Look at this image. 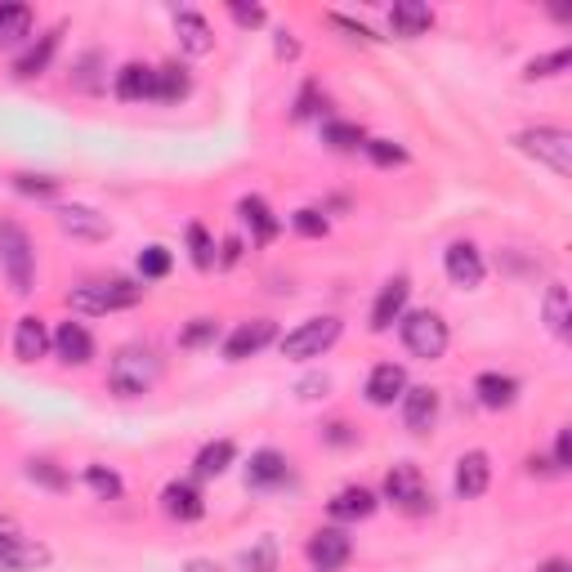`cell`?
I'll return each mask as SVG.
<instances>
[{
  "label": "cell",
  "mask_w": 572,
  "mask_h": 572,
  "mask_svg": "<svg viewBox=\"0 0 572 572\" xmlns=\"http://www.w3.org/2000/svg\"><path fill=\"white\" fill-rule=\"evenodd\" d=\"M233 461H237L233 438H215V443H206L202 452H197L193 470H197V479H219V474H224Z\"/></svg>",
  "instance_id": "obj_28"
},
{
  "label": "cell",
  "mask_w": 572,
  "mask_h": 572,
  "mask_svg": "<svg viewBox=\"0 0 572 572\" xmlns=\"http://www.w3.org/2000/svg\"><path fill=\"white\" fill-rule=\"evenodd\" d=\"M568 286L564 282H550L546 286V327L555 336H568Z\"/></svg>",
  "instance_id": "obj_32"
},
{
  "label": "cell",
  "mask_w": 572,
  "mask_h": 572,
  "mask_svg": "<svg viewBox=\"0 0 572 572\" xmlns=\"http://www.w3.org/2000/svg\"><path fill=\"white\" fill-rule=\"evenodd\" d=\"M407 394V371L398 367V362H380V367H371L367 376V403L371 407H394V398Z\"/></svg>",
  "instance_id": "obj_17"
},
{
  "label": "cell",
  "mask_w": 572,
  "mask_h": 572,
  "mask_svg": "<svg viewBox=\"0 0 572 572\" xmlns=\"http://www.w3.org/2000/svg\"><path fill=\"white\" fill-rule=\"evenodd\" d=\"M184 572H219L215 564H206V559H193V564H188Z\"/></svg>",
  "instance_id": "obj_53"
},
{
  "label": "cell",
  "mask_w": 572,
  "mask_h": 572,
  "mask_svg": "<svg viewBox=\"0 0 572 572\" xmlns=\"http://www.w3.org/2000/svg\"><path fill=\"white\" fill-rule=\"evenodd\" d=\"M514 143H519L528 157L546 161V166L555 170L559 179L572 175V135H568V130H559V126H537V130H523V135L514 139Z\"/></svg>",
  "instance_id": "obj_6"
},
{
  "label": "cell",
  "mask_w": 572,
  "mask_h": 572,
  "mask_svg": "<svg viewBox=\"0 0 572 572\" xmlns=\"http://www.w3.org/2000/svg\"><path fill=\"white\" fill-rule=\"evenodd\" d=\"M242 568L246 572H278V541L273 537H260L251 550L242 555Z\"/></svg>",
  "instance_id": "obj_34"
},
{
  "label": "cell",
  "mask_w": 572,
  "mask_h": 572,
  "mask_svg": "<svg viewBox=\"0 0 572 572\" xmlns=\"http://www.w3.org/2000/svg\"><path fill=\"white\" fill-rule=\"evenodd\" d=\"M474 394H479L483 407L501 412V407H510L514 398H519V380H514V376H501V371H483V376L474 380Z\"/></svg>",
  "instance_id": "obj_26"
},
{
  "label": "cell",
  "mask_w": 572,
  "mask_h": 572,
  "mask_svg": "<svg viewBox=\"0 0 572 572\" xmlns=\"http://www.w3.org/2000/svg\"><path fill=\"white\" fill-rule=\"evenodd\" d=\"M403 345H407V354L412 358H421V362H434V358H443L447 354V322L438 318L434 309H416V313H403Z\"/></svg>",
  "instance_id": "obj_4"
},
{
  "label": "cell",
  "mask_w": 572,
  "mask_h": 572,
  "mask_svg": "<svg viewBox=\"0 0 572 572\" xmlns=\"http://www.w3.org/2000/svg\"><path fill=\"white\" fill-rule=\"evenodd\" d=\"M568 465H572V434H568V429H559V438H555V474L568 470Z\"/></svg>",
  "instance_id": "obj_46"
},
{
  "label": "cell",
  "mask_w": 572,
  "mask_h": 572,
  "mask_svg": "<svg viewBox=\"0 0 572 572\" xmlns=\"http://www.w3.org/2000/svg\"><path fill=\"white\" fill-rule=\"evenodd\" d=\"M175 36H179V45H184L188 54H197V59L215 50L211 23H206L202 14H193V9H179V14H175Z\"/></svg>",
  "instance_id": "obj_22"
},
{
  "label": "cell",
  "mask_w": 572,
  "mask_h": 572,
  "mask_svg": "<svg viewBox=\"0 0 572 572\" xmlns=\"http://www.w3.org/2000/svg\"><path fill=\"white\" fill-rule=\"evenodd\" d=\"M188 90H193V81H188V72L179 68V63L157 68V90H152L157 103H179V99H188Z\"/></svg>",
  "instance_id": "obj_30"
},
{
  "label": "cell",
  "mask_w": 572,
  "mask_h": 572,
  "mask_svg": "<svg viewBox=\"0 0 572 572\" xmlns=\"http://www.w3.org/2000/svg\"><path fill=\"white\" fill-rule=\"evenodd\" d=\"M237 215H242V224L251 228V237L255 242H273V237L282 233V219L269 211V202H264V197H242V202H237Z\"/></svg>",
  "instance_id": "obj_23"
},
{
  "label": "cell",
  "mask_w": 572,
  "mask_h": 572,
  "mask_svg": "<svg viewBox=\"0 0 572 572\" xmlns=\"http://www.w3.org/2000/svg\"><path fill=\"white\" fill-rule=\"evenodd\" d=\"M50 349L59 354L63 367H85L94 358V336L81 327V322H59V331L50 336Z\"/></svg>",
  "instance_id": "obj_12"
},
{
  "label": "cell",
  "mask_w": 572,
  "mask_h": 572,
  "mask_svg": "<svg viewBox=\"0 0 572 572\" xmlns=\"http://www.w3.org/2000/svg\"><path fill=\"white\" fill-rule=\"evenodd\" d=\"M161 510H166L175 523H197L206 514V501L193 483L175 479V483H166V492H161Z\"/></svg>",
  "instance_id": "obj_18"
},
{
  "label": "cell",
  "mask_w": 572,
  "mask_h": 572,
  "mask_svg": "<svg viewBox=\"0 0 572 572\" xmlns=\"http://www.w3.org/2000/svg\"><path fill=\"white\" fill-rule=\"evenodd\" d=\"M273 340H278V327H273L269 318H251V322H242V327L224 340V358L228 362H246V358L264 354Z\"/></svg>",
  "instance_id": "obj_9"
},
{
  "label": "cell",
  "mask_w": 572,
  "mask_h": 572,
  "mask_svg": "<svg viewBox=\"0 0 572 572\" xmlns=\"http://www.w3.org/2000/svg\"><path fill=\"white\" fill-rule=\"evenodd\" d=\"M322 143L336 152H354L367 143V135H362V126H354V121H327V126H322Z\"/></svg>",
  "instance_id": "obj_33"
},
{
  "label": "cell",
  "mask_w": 572,
  "mask_h": 572,
  "mask_svg": "<svg viewBox=\"0 0 572 572\" xmlns=\"http://www.w3.org/2000/svg\"><path fill=\"white\" fill-rule=\"evenodd\" d=\"M304 555H309V564L318 572H340L349 559H354V541H349L340 528H322V532H313L309 537Z\"/></svg>",
  "instance_id": "obj_8"
},
{
  "label": "cell",
  "mask_w": 572,
  "mask_h": 572,
  "mask_svg": "<svg viewBox=\"0 0 572 572\" xmlns=\"http://www.w3.org/2000/svg\"><path fill=\"white\" fill-rule=\"evenodd\" d=\"M27 479L41 483V488H50V492H63V488H68V474H63L54 461H27Z\"/></svg>",
  "instance_id": "obj_38"
},
{
  "label": "cell",
  "mask_w": 572,
  "mask_h": 572,
  "mask_svg": "<svg viewBox=\"0 0 572 572\" xmlns=\"http://www.w3.org/2000/svg\"><path fill=\"white\" fill-rule=\"evenodd\" d=\"M237 260H242V237H224V251H219V264H224V269H233Z\"/></svg>",
  "instance_id": "obj_47"
},
{
  "label": "cell",
  "mask_w": 572,
  "mask_h": 572,
  "mask_svg": "<svg viewBox=\"0 0 572 572\" xmlns=\"http://www.w3.org/2000/svg\"><path fill=\"white\" fill-rule=\"evenodd\" d=\"M228 14H233L242 27H264V9L260 5H242V0H233V5H228Z\"/></svg>",
  "instance_id": "obj_44"
},
{
  "label": "cell",
  "mask_w": 572,
  "mask_h": 572,
  "mask_svg": "<svg viewBox=\"0 0 572 572\" xmlns=\"http://www.w3.org/2000/svg\"><path fill=\"white\" fill-rule=\"evenodd\" d=\"M161 385V358L148 345H121L108 362V389L117 398H143Z\"/></svg>",
  "instance_id": "obj_1"
},
{
  "label": "cell",
  "mask_w": 572,
  "mask_h": 572,
  "mask_svg": "<svg viewBox=\"0 0 572 572\" xmlns=\"http://www.w3.org/2000/svg\"><path fill=\"white\" fill-rule=\"evenodd\" d=\"M54 219H59V228L68 237H81V242H103V237L112 233V224L103 219L99 211H90V206H59L54 211Z\"/></svg>",
  "instance_id": "obj_15"
},
{
  "label": "cell",
  "mask_w": 572,
  "mask_h": 572,
  "mask_svg": "<svg viewBox=\"0 0 572 572\" xmlns=\"http://www.w3.org/2000/svg\"><path fill=\"white\" fill-rule=\"evenodd\" d=\"M331 519H340V523H358V519H367L371 510H376V492H367V488H345V492H336L331 497Z\"/></svg>",
  "instance_id": "obj_27"
},
{
  "label": "cell",
  "mask_w": 572,
  "mask_h": 572,
  "mask_svg": "<svg viewBox=\"0 0 572 572\" xmlns=\"http://www.w3.org/2000/svg\"><path fill=\"white\" fill-rule=\"evenodd\" d=\"M139 273H143V278H152V282L166 278V273H170V251H166V246H148V251L139 255Z\"/></svg>",
  "instance_id": "obj_41"
},
{
  "label": "cell",
  "mask_w": 572,
  "mask_h": 572,
  "mask_svg": "<svg viewBox=\"0 0 572 572\" xmlns=\"http://www.w3.org/2000/svg\"><path fill=\"white\" fill-rule=\"evenodd\" d=\"M45 354H50V331H45V322L36 318V313L18 318V327H14V358L18 362H41Z\"/></svg>",
  "instance_id": "obj_19"
},
{
  "label": "cell",
  "mask_w": 572,
  "mask_h": 572,
  "mask_svg": "<svg viewBox=\"0 0 572 572\" xmlns=\"http://www.w3.org/2000/svg\"><path fill=\"white\" fill-rule=\"evenodd\" d=\"M59 36H63V27H54V32H45L27 54H18V63H14L18 81H32V76L50 72V59H54V50H59Z\"/></svg>",
  "instance_id": "obj_25"
},
{
  "label": "cell",
  "mask_w": 572,
  "mask_h": 572,
  "mask_svg": "<svg viewBox=\"0 0 572 572\" xmlns=\"http://www.w3.org/2000/svg\"><path fill=\"white\" fill-rule=\"evenodd\" d=\"M291 228H295V233H300V237H327V215H322V211H313V206H304V211H295L291 215Z\"/></svg>",
  "instance_id": "obj_40"
},
{
  "label": "cell",
  "mask_w": 572,
  "mask_h": 572,
  "mask_svg": "<svg viewBox=\"0 0 572 572\" xmlns=\"http://www.w3.org/2000/svg\"><path fill=\"white\" fill-rule=\"evenodd\" d=\"M362 148H367V157L376 161V166H403V161H407V152L398 148L394 139H367Z\"/></svg>",
  "instance_id": "obj_39"
},
{
  "label": "cell",
  "mask_w": 572,
  "mask_h": 572,
  "mask_svg": "<svg viewBox=\"0 0 572 572\" xmlns=\"http://www.w3.org/2000/svg\"><path fill=\"white\" fill-rule=\"evenodd\" d=\"M27 36H32V9L0 0V45H18Z\"/></svg>",
  "instance_id": "obj_29"
},
{
  "label": "cell",
  "mask_w": 572,
  "mask_h": 572,
  "mask_svg": "<svg viewBox=\"0 0 572 572\" xmlns=\"http://www.w3.org/2000/svg\"><path fill=\"white\" fill-rule=\"evenodd\" d=\"M340 318H309V322H300L295 331H286V336L278 340V349H282V358H295V362H304V358H322L331 345L340 340Z\"/></svg>",
  "instance_id": "obj_5"
},
{
  "label": "cell",
  "mask_w": 572,
  "mask_h": 572,
  "mask_svg": "<svg viewBox=\"0 0 572 572\" xmlns=\"http://www.w3.org/2000/svg\"><path fill=\"white\" fill-rule=\"evenodd\" d=\"M99 63H103L99 50H90L81 63H76V85H81V90H99V81H94V68H99Z\"/></svg>",
  "instance_id": "obj_43"
},
{
  "label": "cell",
  "mask_w": 572,
  "mask_h": 572,
  "mask_svg": "<svg viewBox=\"0 0 572 572\" xmlns=\"http://www.w3.org/2000/svg\"><path fill=\"white\" fill-rule=\"evenodd\" d=\"M443 264H447V278L456 286H465V291H474V286L483 282V273H488V264H483V255L474 242H452L443 255Z\"/></svg>",
  "instance_id": "obj_14"
},
{
  "label": "cell",
  "mask_w": 572,
  "mask_h": 572,
  "mask_svg": "<svg viewBox=\"0 0 572 572\" xmlns=\"http://www.w3.org/2000/svg\"><path fill=\"white\" fill-rule=\"evenodd\" d=\"M14 188H18V193L45 197V193H54V188H59V179H50V175H14Z\"/></svg>",
  "instance_id": "obj_42"
},
{
  "label": "cell",
  "mask_w": 572,
  "mask_h": 572,
  "mask_svg": "<svg viewBox=\"0 0 572 572\" xmlns=\"http://www.w3.org/2000/svg\"><path fill=\"white\" fill-rule=\"evenodd\" d=\"M572 63V50H555V54H541V59H532L528 68H523V76L528 81H546V76H559Z\"/></svg>",
  "instance_id": "obj_36"
},
{
  "label": "cell",
  "mask_w": 572,
  "mask_h": 572,
  "mask_svg": "<svg viewBox=\"0 0 572 572\" xmlns=\"http://www.w3.org/2000/svg\"><path fill=\"white\" fill-rule=\"evenodd\" d=\"M331 23H336V27H340V32L358 36V41H376V36H371V32H367V27H362V23H349V18H345V14H331Z\"/></svg>",
  "instance_id": "obj_49"
},
{
  "label": "cell",
  "mask_w": 572,
  "mask_h": 572,
  "mask_svg": "<svg viewBox=\"0 0 572 572\" xmlns=\"http://www.w3.org/2000/svg\"><path fill=\"white\" fill-rule=\"evenodd\" d=\"M188 255H193L197 269H215V242L202 224H188Z\"/></svg>",
  "instance_id": "obj_35"
},
{
  "label": "cell",
  "mask_w": 572,
  "mask_h": 572,
  "mask_svg": "<svg viewBox=\"0 0 572 572\" xmlns=\"http://www.w3.org/2000/svg\"><path fill=\"white\" fill-rule=\"evenodd\" d=\"M50 564V546L32 537H0V572H36Z\"/></svg>",
  "instance_id": "obj_10"
},
{
  "label": "cell",
  "mask_w": 572,
  "mask_h": 572,
  "mask_svg": "<svg viewBox=\"0 0 572 572\" xmlns=\"http://www.w3.org/2000/svg\"><path fill=\"white\" fill-rule=\"evenodd\" d=\"M0 269H5L14 295L32 291V282H36V251H32L27 228L14 224V219H0Z\"/></svg>",
  "instance_id": "obj_2"
},
{
  "label": "cell",
  "mask_w": 572,
  "mask_h": 572,
  "mask_svg": "<svg viewBox=\"0 0 572 572\" xmlns=\"http://www.w3.org/2000/svg\"><path fill=\"white\" fill-rule=\"evenodd\" d=\"M488 483H492V465H488V456H483V452H465L461 461H456L452 488H456V497H461V501L483 497V492H488Z\"/></svg>",
  "instance_id": "obj_16"
},
{
  "label": "cell",
  "mask_w": 572,
  "mask_h": 572,
  "mask_svg": "<svg viewBox=\"0 0 572 572\" xmlns=\"http://www.w3.org/2000/svg\"><path fill=\"white\" fill-rule=\"evenodd\" d=\"M143 300V286L135 282H85L76 286V291H68V304L76 313H90V318H103V313H117V309H135V304Z\"/></svg>",
  "instance_id": "obj_3"
},
{
  "label": "cell",
  "mask_w": 572,
  "mask_h": 572,
  "mask_svg": "<svg viewBox=\"0 0 572 572\" xmlns=\"http://www.w3.org/2000/svg\"><path fill=\"white\" fill-rule=\"evenodd\" d=\"M215 336H219L215 318H193L184 331H179V345H184V349H202V345H215Z\"/></svg>",
  "instance_id": "obj_37"
},
{
  "label": "cell",
  "mask_w": 572,
  "mask_h": 572,
  "mask_svg": "<svg viewBox=\"0 0 572 572\" xmlns=\"http://www.w3.org/2000/svg\"><path fill=\"white\" fill-rule=\"evenodd\" d=\"M541 572H572L568 559H550V564H541Z\"/></svg>",
  "instance_id": "obj_52"
},
{
  "label": "cell",
  "mask_w": 572,
  "mask_h": 572,
  "mask_svg": "<svg viewBox=\"0 0 572 572\" xmlns=\"http://www.w3.org/2000/svg\"><path fill=\"white\" fill-rule=\"evenodd\" d=\"M385 497L394 501L403 514H429V510H434V497H429L421 470H416V465H407V461L394 465V470L385 474Z\"/></svg>",
  "instance_id": "obj_7"
},
{
  "label": "cell",
  "mask_w": 572,
  "mask_h": 572,
  "mask_svg": "<svg viewBox=\"0 0 572 572\" xmlns=\"http://www.w3.org/2000/svg\"><path fill=\"white\" fill-rule=\"evenodd\" d=\"M438 412H443V398H438V389L429 385H407L403 394V425L412 429V434H429V429L438 425Z\"/></svg>",
  "instance_id": "obj_11"
},
{
  "label": "cell",
  "mask_w": 572,
  "mask_h": 572,
  "mask_svg": "<svg viewBox=\"0 0 572 572\" xmlns=\"http://www.w3.org/2000/svg\"><path fill=\"white\" fill-rule=\"evenodd\" d=\"M407 295H412V282H407L403 273L380 286L376 304H371V331H389V327H394V322L407 313Z\"/></svg>",
  "instance_id": "obj_13"
},
{
  "label": "cell",
  "mask_w": 572,
  "mask_h": 572,
  "mask_svg": "<svg viewBox=\"0 0 572 572\" xmlns=\"http://www.w3.org/2000/svg\"><path fill=\"white\" fill-rule=\"evenodd\" d=\"M327 438H331V443H340V447H345V443H354V434H349V425H345V421L327 425Z\"/></svg>",
  "instance_id": "obj_50"
},
{
  "label": "cell",
  "mask_w": 572,
  "mask_h": 572,
  "mask_svg": "<svg viewBox=\"0 0 572 572\" xmlns=\"http://www.w3.org/2000/svg\"><path fill=\"white\" fill-rule=\"evenodd\" d=\"M278 54H282V59H295V54H300V45H295L291 36L282 32V36H278Z\"/></svg>",
  "instance_id": "obj_51"
},
{
  "label": "cell",
  "mask_w": 572,
  "mask_h": 572,
  "mask_svg": "<svg viewBox=\"0 0 572 572\" xmlns=\"http://www.w3.org/2000/svg\"><path fill=\"white\" fill-rule=\"evenodd\" d=\"M112 90H117V99H126V103L152 99V90H157V68H143V63H126V68L117 72V81H112Z\"/></svg>",
  "instance_id": "obj_24"
},
{
  "label": "cell",
  "mask_w": 572,
  "mask_h": 572,
  "mask_svg": "<svg viewBox=\"0 0 572 572\" xmlns=\"http://www.w3.org/2000/svg\"><path fill=\"white\" fill-rule=\"evenodd\" d=\"M85 483H90V492L99 501H121V492H126L121 474L108 470V465H85Z\"/></svg>",
  "instance_id": "obj_31"
},
{
  "label": "cell",
  "mask_w": 572,
  "mask_h": 572,
  "mask_svg": "<svg viewBox=\"0 0 572 572\" xmlns=\"http://www.w3.org/2000/svg\"><path fill=\"white\" fill-rule=\"evenodd\" d=\"M286 474H291V465L278 447H260L246 465V488H278V483H286Z\"/></svg>",
  "instance_id": "obj_20"
},
{
  "label": "cell",
  "mask_w": 572,
  "mask_h": 572,
  "mask_svg": "<svg viewBox=\"0 0 572 572\" xmlns=\"http://www.w3.org/2000/svg\"><path fill=\"white\" fill-rule=\"evenodd\" d=\"M313 108H318V85L304 81V90H300V99H295L291 117H313Z\"/></svg>",
  "instance_id": "obj_45"
},
{
  "label": "cell",
  "mask_w": 572,
  "mask_h": 572,
  "mask_svg": "<svg viewBox=\"0 0 572 572\" xmlns=\"http://www.w3.org/2000/svg\"><path fill=\"white\" fill-rule=\"evenodd\" d=\"M331 389V380L327 376H309V380H300V398H322Z\"/></svg>",
  "instance_id": "obj_48"
},
{
  "label": "cell",
  "mask_w": 572,
  "mask_h": 572,
  "mask_svg": "<svg viewBox=\"0 0 572 572\" xmlns=\"http://www.w3.org/2000/svg\"><path fill=\"white\" fill-rule=\"evenodd\" d=\"M389 27H394V36H425L429 27H434V9L425 5V0H394V9H389Z\"/></svg>",
  "instance_id": "obj_21"
},
{
  "label": "cell",
  "mask_w": 572,
  "mask_h": 572,
  "mask_svg": "<svg viewBox=\"0 0 572 572\" xmlns=\"http://www.w3.org/2000/svg\"><path fill=\"white\" fill-rule=\"evenodd\" d=\"M14 532H18L14 523H9V519H0V537H14Z\"/></svg>",
  "instance_id": "obj_54"
}]
</instances>
